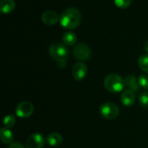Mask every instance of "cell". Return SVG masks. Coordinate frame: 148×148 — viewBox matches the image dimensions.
I'll return each mask as SVG.
<instances>
[{
	"mask_svg": "<svg viewBox=\"0 0 148 148\" xmlns=\"http://www.w3.org/2000/svg\"><path fill=\"white\" fill-rule=\"evenodd\" d=\"M82 21V14L79 10L74 7L67 8L63 10L60 17L61 25L67 29H76Z\"/></svg>",
	"mask_w": 148,
	"mask_h": 148,
	"instance_id": "6da1fadb",
	"label": "cell"
},
{
	"mask_svg": "<svg viewBox=\"0 0 148 148\" xmlns=\"http://www.w3.org/2000/svg\"><path fill=\"white\" fill-rule=\"evenodd\" d=\"M49 53L60 69H64L66 67L69 56V50L66 45L61 42H55L49 48Z\"/></svg>",
	"mask_w": 148,
	"mask_h": 148,
	"instance_id": "7a4b0ae2",
	"label": "cell"
},
{
	"mask_svg": "<svg viewBox=\"0 0 148 148\" xmlns=\"http://www.w3.org/2000/svg\"><path fill=\"white\" fill-rule=\"evenodd\" d=\"M124 86V79L118 74H110L104 80L105 88L113 94H117L123 91Z\"/></svg>",
	"mask_w": 148,
	"mask_h": 148,
	"instance_id": "3957f363",
	"label": "cell"
},
{
	"mask_svg": "<svg viewBox=\"0 0 148 148\" xmlns=\"http://www.w3.org/2000/svg\"><path fill=\"white\" fill-rule=\"evenodd\" d=\"M100 114L106 120H114L120 114V109L116 104L113 102H106L101 105Z\"/></svg>",
	"mask_w": 148,
	"mask_h": 148,
	"instance_id": "277c9868",
	"label": "cell"
},
{
	"mask_svg": "<svg viewBox=\"0 0 148 148\" xmlns=\"http://www.w3.org/2000/svg\"><path fill=\"white\" fill-rule=\"evenodd\" d=\"M74 56L79 61H87L91 56V49L85 43L77 44L73 49Z\"/></svg>",
	"mask_w": 148,
	"mask_h": 148,
	"instance_id": "5b68a950",
	"label": "cell"
},
{
	"mask_svg": "<svg viewBox=\"0 0 148 148\" xmlns=\"http://www.w3.org/2000/svg\"><path fill=\"white\" fill-rule=\"evenodd\" d=\"M33 104L27 101L20 102L16 108V114L20 118H28L33 114Z\"/></svg>",
	"mask_w": 148,
	"mask_h": 148,
	"instance_id": "8992f818",
	"label": "cell"
},
{
	"mask_svg": "<svg viewBox=\"0 0 148 148\" xmlns=\"http://www.w3.org/2000/svg\"><path fill=\"white\" fill-rule=\"evenodd\" d=\"M46 140L39 133L32 134L26 141V148H42Z\"/></svg>",
	"mask_w": 148,
	"mask_h": 148,
	"instance_id": "52a82bcc",
	"label": "cell"
},
{
	"mask_svg": "<svg viewBox=\"0 0 148 148\" xmlns=\"http://www.w3.org/2000/svg\"><path fill=\"white\" fill-rule=\"evenodd\" d=\"M88 75V68L82 62H76L72 68V75L76 81H82Z\"/></svg>",
	"mask_w": 148,
	"mask_h": 148,
	"instance_id": "ba28073f",
	"label": "cell"
},
{
	"mask_svg": "<svg viewBox=\"0 0 148 148\" xmlns=\"http://www.w3.org/2000/svg\"><path fill=\"white\" fill-rule=\"evenodd\" d=\"M41 19L42 23L46 25H54L58 21H60L58 14L54 10H46L41 16Z\"/></svg>",
	"mask_w": 148,
	"mask_h": 148,
	"instance_id": "9c48e42d",
	"label": "cell"
},
{
	"mask_svg": "<svg viewBox=\"0 0 148 148\" xmlns=\"http://www.w3.org/2000/svg\"><path fill=\"white\" fill-rule=\"evenodd\" d=\"M121 99L122 104L125 107H132L135 102L136 97H135L134 91L130 89H126V90H123Z\"/></svg>",
	"mask_w": 148,
	"mask_h": 148,
	"instance_id": "30bf717a",
	"label": "cell"
},
{
	"mask_svg": "<svg viewBox=\"0 0 148 148\" xmlns=\"http://www.w3.org/2000/svg\"><path fill=\"white\" fill-rule=\"evenodd\" d=\"M0 139L3 144L11 145L14 140L13 132L7 127H3L0 130Z\"/></svg>",
	"mask_w": 148,
	"mask_h": 148,
	"instance_id": "8fae6325",
	"label": "cell"
},
{
	"mask_svg": "<svg viewBox=\"0 0 148 148\" xmlns=\"http://www.w3.org/2000/svg\"><path fill=\"white\" fill-rule=\"evenodd\" d=\"M125 82V86L128 88V89L134 91V92H138L140 89V85L138 79L134 75H128L126 76L124 79Z\"/></svg>",
	"mask_w": 148,
	"mask_h": 148,
	"instance_id": "7c38bea8",
	"label": "cell"
},
{
	"mask_svg": "<svg viewBox=\"0 0 148 148\" xmlns=\"http://www.w3.org/2000/svg\"><path fill=\"white\" fill-rule=\"evenodd\" d=\"M62 140H63L62 136L57 132L49 134L46 138V142L50 147H57L62 143Z\"/></svg>",
	"mask_w": 148,
	"mask_h": 148,
	"instance_id": "4fadbf2b",
	"label": "cell"
},
{
	"mask_svg": "<svg viewBox=\"0 0 148 148\" xmlns=\"http://www.w3.org/2000/svg\"><path fill=\"white\" fill-rule=\"evenodd\" d=\"M16 3L14 0H1L0 10L3 14H9L14 10Z\"/></svg>",
	"mask_w": 148,
	"mask_h": 148,
	"instance_id": "5bb4252c",
	"label": "cell"
},
{
	"mask_svg": "<svg viewBox=\"0 0 148 148\" xmlns=\"http://www.w3.org/2000/svg\"><path fill=\"white\" fill-rule=\"evenodd\" d=\"M77 41L76 35L72 31H67L62 35V42L66 46H72Z\"/></svg>",
	"mask_w": 148,
	"mask_h": 148,
	"instance_id": "9a60e30c",
	"label": "cell"
},
{
	"mask_svg": "<svg viewBox=\"0 0 148 148\" xmlns=\"http://www.w3.org/2000/svg\"><path fill=\"white\" fill-rule=\"evenodd\" d=\"M139 67L145 73H148V54L141 55L138 60Z\"/></svg>",
	"mask_w": 148,
	"mask_h": 148,
	"instance_id": "2e32d148",
	"label": "cell"
},
{
	"mask_svg": "<svg viewBox=\"0 0 148 148\" xmlns=\"http://www.w3.org/2000/svg\"><path fill=\"white\" fill-rule=\"evenodd\" d=\"M139 102L142 108H148V91H144L140 93L139 96Z\"/></svg>",
	"mask_w": 148,
	"mask_h": 148,
	"instance_id": "e0dca14e",
	"label": "cell"
},
{
	"mask_svg": "<svg viewBox=\"0 0 148 148\" xmlns=\"http://www.w3.org/2000/svg\"><path fill=\"white\" fill-rule=\"evenodd\" d=\"M15 122H16L15 116L13 114H9V115L5 116V118L3 120V126H4V127L10 128L15 125Z\"/></svg>",
	"mask_w": 148,
	"mask_h": 148,
	"instance_id": "ac0fdd59",
	"label": "cell"
},
{
	"mask_svg": "<svg viewBox=\"0 0 148 148\" xmlns=\"http://www.w3.org/2000/svg\"><path fill=\"white\" fill-rule=\"evenodd\" d=\"M138 82H139V85L140 87H141L142 88L148 90V75L146 74H142L139 76L138 78Z\"/></svg>",
	"mask_w": 148,
	"mask_h": 148,
	"instance_id": "d6986e66",
	"label": "cell"
},
{
	"mask_svg": "<svg viewBox=\"0 0 148 148\" xmlns=\"http://www.w3.org/2000/svg\"><path fill=\"white\" fill-rule=\"evenodd\" d=\"M132 0H114L115 5L120 9H127L130 6Z\"/></svg>",
	"mask_w": 148,
	"mask_h": 148,
	"instance_id": "ffe728a7",
	"label": "cell"
},
{
	"mask_svg": "<svg viewBox=\"0 0 148 148\" xmlns=\"http://www.w3.org/2000/svg\"><path fill=\"white\" fill-rule=\"evenodd\" d=\"M8 148H26L24 147L22 144L18 143V142H13L11 145H10V147Z\"/></svg>",
	"mask_w": 148,
	"mask_h": 148,
	"instance_id": "44dd1931",
	"label": "cell"
},
{
	"mask_svg": "<svg viewBox=\"0 0 148 148\" xmlns=\"http://www.w3.org/2000/svg\"><path fill=\"white\" fill-rule=\"evenodd\" d=\"M145 50L147 51V53L148 54V41L145 43Z\"/></svg>",
	"mask_w": 148,
	"mask_h": 148,
	"instance_id": "7402d4cb",
	"label": "cell"
}]
</instances>
